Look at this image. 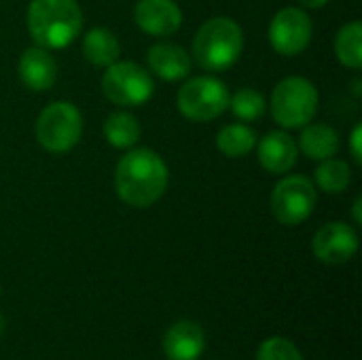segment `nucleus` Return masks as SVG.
I'll return each mask as SVG.
<instances>
[{
	"mask_svg": "<svg viewBox=\"0 0 362 360\" xmlns=\"http://www.w3.org/2000/svg\"><path fill=\"white\" fill-rule=\"evenodd\" d=\"M206 348L204 329L193 320L172 325L163 337V350L170 360H197Z\"/></svg>",
	"mask_w": 362,
	"mask_h": 360,
	"instance_id": "f8f14e48",
	"label": "nucleus"
},
{
	"mask_svg": "<svg viewBox=\"0 0 362 360\" xmlns=\"http://www.w3.org/2000/svg\"><path fill=\"white\" fill-rule=\"evenodd\" d=\"M352 182V170L341 159H325L316 168V185L325 193H344Z\"/></svg>",
	"mask_w": 362,
	"mask_h": 360,
	"instance_id": "412c9836",
	"label": "nucleus"
},
{
	"mask_svg": "<svg viewBox=\"0 0 362 360\" xmlns=\"http://www.w3.org/2000/svg\"><path fill=\"white\" fill-rule=\"evenodd\" d=\"M148 68L163 81H180L191 72V55L174 42H157L148 49Z\"/></svg>",
	"mask_w": 362,
	"mask_h": 360,
	"instance_id": "2eb2a0df",
	"label": "nucleus"
},
{
	"mask_svg": "<svg viewBox=\"0 0 362 360\" xmlns=\"http://www.w3.org/2000/svg\"><path fill=\"white\" fill-rule=\"evenodd\" d=\"M361 206H362V197L358 195V197H356V202H354V219H356V223H362Z\"/></svg>",
	"mask_w": 362,
	"mask_h": 360,
	"instance_id": "a878e982",
	"label": "nucleus"
},
{
	"mask_svg": "<svg viewBox=\"0 0 362 360\" xmlns=\"http://www.w3.org/2000/svg\"><path fill=\"white\" fill-rule=\"evenodd\" d=\"M102 91L112 104L134 108L153 98L155 81L148 70L136 62H115L102 76Z\"/></svg>",
	"mask_w": 362,
	"mask_h": 360,
	"instance_id": "423d86ee",
	"label": "nucleus"
},
{
	"mask_svg": "<svg viewBox=\"0 0 362 360\" xmlns=\"http://www.w3.org/2000/svg\"><path fill=\"white\" fill-rule=\"evenodd\" d=\"M83 55L93 66L108 68L110 64L119 62V55H121L119 38L108 28H93L83 38Z\"/></svg>",
	"mask_w": 362,
	"mask_h": 360,
	"instance_id": "f3484780",
	"label": "nucleus"
},
{
	"mask_svg": "<svg viewBox=\"0 0 362 360\" xmlns=\"http://www.w3.org/2000/svg\"><path fill=\"white\" fill-rule=\"evenodd\" d=\"M229 108L242 121H255L265 112V98L257 89H240L233 98H229Z\"/></svg>",
	"mask_w": 362,
	"mask_h": 360,
	"instance_id": "4be33fe9",
	"label": "nucleus"
},
{
	"mask_svg": "<svg viewBox=\"0 0 362 360\" xmlns=\"http://www.w3.org/2000/svg\"><path fill=\"white\" fill-rule=\"evenodd\" d=\"M244 49V32L229 17H214L206 21L193 38V59L208 72H223L231 68Z\"/></svg>",
	"mask_w": 362,
	"mask_h": 360,
	"instance_id": "7ed1b4c3",
	"label": "nucleus"
},
{
	"mask_svg": "<svg viewBox=\"0 0 362 360\" xmlns=\"http://www.w3.org/2000/svg\"><path fill=\"white\" fill-rule=\"evenodd\" d=\"M269 106L278 125L299 129L312 123L318 110V91L312 81L303 76H288L276 85Z\"/></svg>",
	"mask_w": 362,
	"mask_h": 360,
	"instance_id": "20e7f679",
	"label": "nucleus"
},
{
	"mask_svg": "<svg viewBox=\"0 0 362 360\" xmlns=\"http://www.w3.org/2000/svg\"><path fill=\"white\" fill-rule=\"evenodd\" d=\"M104 136L115 149H132L140 138V123L125 110L110 112L104 121Z\"/></svg>",
	"mask_w": 362,
	"mask_h": 360,
	"instance_id": "a211bd4d",
	"label": "nucleus"
},
{
	"mask_svg": "<svg viewBox=\"0 0 362 360\" xmlns=\"http://www.w3.org/2000/svg\"><path fill=\"white\" fill-rule=\"evenodd\" d=\"M257 360H303L299 348L284 337H269L261 344Z\"/></svg>",
	"mask_w": 362,
	"mask_h": 360,
	"instance_id": "5701e85b",
	"label": "nucleus"
},
{
	"mask_svg": "<svg viewBox=\"0 0 362 360\" xmlns=\"http://www.w3.org/2000/svg\"><path fill=\"white\" fill-rule=\"evenodd\" d=\"M299 149L310 159L316 161L331 159L339 151V134L325 123H314V125L308 123L299 136Z\"/></svg>",
	"mask_w": 362,
	"mask_h": 360,
	"instance_id": "dca6fc26",
	"label": "nucleus"
},
{
	"mask_svg": "<svg viewBox=\"0 0 362 360\" xmlns=\"http://www.w3.org/2000/svg\"><path fill=\"white\" fill-rule=\"evenodd\" d=\"M19 79L32 91H47L57 79V64L42 47H30L19 57Z\"/></svg>",
	"mask_w": 362,
	"mask_h": 360,
	"instance_id": "4468645a",
	"label": "nucleus"
},
{
	"mask_svg": "<svg viewBox=\"0 0 362 360\" xmlns=\"http://www.w3.org/2000/svg\"><path fill=\"white\" fill-rule=\"evenodd\" d=\"M83 117L70 102L49 104L36 121V140L49 153H68L81 140Z\"/></svg>",
	"mask_w": 362,
	"mask_h": 360,
	"instance_id": "39448f33",
	"label": "nucleus"
},
{
	"mask_svg": "<svg viewBox=\"0 0 362 360\" xmlns=\"http://www.w3.org/2000/svg\"><path fill=\"white\" fill-rule=\"evenodd\" d=\"M168 166L151 149H134L121 157L115 170L119 197L132 208H151L168 189Z\"/></svg>",
	"mask_w": 362,
	"mask_h": 360,
	"instance_id": "f257e3e1",
	"label": "nucleus"
},
{
	"mask_svg": "<svg viewBox=\"0 0 362 360\" xmlns=\"http://www.w3.org/2000/svg\"><path fill=\"white\" fill-rule=\"evenodd\" d=\"M299 146L286 132H269L259 142V163L269 174H286L297 163Z\"/></svg>",
	"mask_w": 362,
	"mask_h": 360,
	"instance_id": "ddd939ff",
	"label": "nucleus"
},
{
	"mask_svg": "<svg viewBox=\"0 0 362 360\" xmlns=\"http://www.w3.org/2000/svg\"><path fill=\"white\" fill-rule=\"evenodd\" d=\"M83 28L76 0H32L28 6V30L36 47L47 51L68 47Z\"/></svg>",
	"mask_w": 362,
	"mask_h": 360,
	"instance_id": "f03ea898",
	"label": "nucleus"
},
{
	"mask_svg": "<svg viewBox=\"0 0 362 360\" xmlns=\"http://www.w3.org/2000/svg\"><path fill=\"white\" fill-rule=\"evenodd\" d=\"M269 42L286 57L303 53L312 42V19L295 6L278 11L269 23Z\"/></svg>",
	"mask_w": 362,
	"mask_h": 360,
	"instance_id": "1a4fd4ad",
	"label": "nucleus"
},
{
	"mask_svg": "<svg viewBox=\"0 0 362 360\" xmlns=\"http://www.w3.org/2000/svg\"><path fill=\"white\" fill-rule=\"evenodd\" d=\"M361 140H362V125L358 123V125L352 129V136H350V149H352V157H354V161H356V163H362Z\"/></svg>",
	"mask_w": 362,
	"mask_h": 360,
	"instance_id": "b1692460",
	"label": "nucleus"
},
{
	"mask_svg": "<svg viewBox=\"0 0 362 360\" xmlns=\"http://www.w3.org/2000/svg\"><path fill=\"white\" fill-rule=\"evenodd\" d=\"M229 89L214 76H195L187 81L176 98L178 110L197 123L212 121L229 108Z\"/></svg>",
	"mask_w": 362,
	"mask_h": 360,
	"instance_id": "0eeeda50",
	"label": "nucleus"
},
{
	"mask_svg": "<svg viewBox=\"0 0 362 360\" xmlns=\"http://www.w3.org/2000/svg\"><path fill=\"white\" fill-rule=\"evenodd\" d=\"M299 2L308 8H322L329 0H299Z\"/></svg>",
	"mask_w": 362,
	"mask_h": 360,
	"instance_id": "393cba45",
	"label": "nucleus"
},
{
	"mask_svg": "<svg viewBox=\"0 0 362 360\" xmlns=\"http://www.w3.org/2000/svg\"><path fill=\"white\" fill-rule=\"evenodd\" d=\"M2 333H4V318H2V314H0V337H2Z\"/></svg>",
	"mask_w": 362,
	"mask_h": 360,
	"instance_id": "bb28decb",
	"label": "nucleus"
},
{
	"mask_svg": "<svg viewBox=\"0 0 362 360\" xmlns=\"http://www.w3.org/2000/svg\"><path fill=\"white\" fill-rule=\"evenodd\" d=\"M134 17L138 28L151 36H170L182 23V11L174 0H140Z\"/></svg>",
	"mask_w": 362,
	"mask_h": 360,
	"instance_id": "9b49d317",
	"label": "nucleus"
},
{
	"mask_svg": "<svg viewBox=\"0 0 362 360\" xmlns=\"http://www.w3.org/2000/svg\"><path fill=\"white\" fill-rule=\"evenodd\" d=\"M316 208V187L308 176H286L272 191V212L286 227L301 225Z\"/></svg>",
	"mask_w": 362,
	"mask_h": 360,
	"instance_id": "6e6552de",
	"label": "nucleus"
},
{
	"mask_svg": "<svg viewBox=\"0 0 362 360\" xmlns=\"http://www.w3.org/2000/svg\"><path fill=\"white\" fill-rule=\"evenodd\" d=\"M312 250L327 265H344L358 250V233L348 223H329L316 231Z\"/></svg>",
	"mask_w": 362,
	"mask_h": 360,
	"instance_id": "9d476101",
	"label": "nucleus"
},
{
	"mask_svg": "<svg viewBox=\"0 0 362 360\" xmlns=\"http://www.w3.org/2000/svg\"><path fill=\"white\" fill-rule=\"evenodd\" d=\"M216 146L227 157H246L257 146V134L244 123H231L218 132Z\"/></svg>",
	"mask_w": 362,
	"mask_h": 360,
	"instance_id": "6ab92c4d",
	"label": "nucleus"
},
{
	"mask_svg": "<svg viewBox=\"0 0 362 360\" xmlns=\"http://www.w3.org/2000/svg\"><path fill=\"white\" fill-rule=\"evenodd\" d=\"M335 53L337 59L352 68L358 70L362 66V23L361 21H352L346 23L337 36H335Z\"/></svg>",
	"mask_w": 362,
	"mask_h": 360,
	"instance_id": "aec40b11",
	"label": "nucleus"
}]
</instances>
